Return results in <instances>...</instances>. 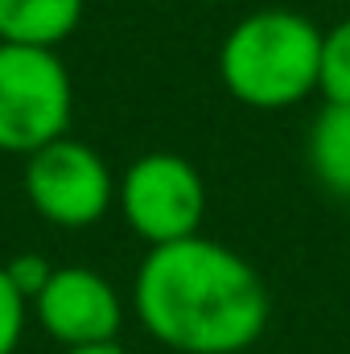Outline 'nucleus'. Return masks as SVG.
Wrapping results in <instances>:
<instances>
[{"instance_id":"obj_4","label":"nucleus","mask_w":350,"mask_h":354,"mask_svg":"<svg viewBox=\"0 0 350 354\" xmlns=\"http://www.w3.org/2000/svg\"><path fill=\"white\" fill-rule=\"evenodd\" d=\"M120 210L124 223L149 243L165 248L198 235L206 214V181L177 153H145L120 177Z\"/></svg>"},{"instance_id":"obj_7","label":"nucleus","mask_w":350,"mask_h":354,"mask_svg":"<svg viewBox=\"0 0 350 354\" xmlns=\"http://www.w3.org/2000/svg\"><path fill=\"white\" fill-rule=\"evenodd\" d=\"M87 0H0V41L58 50L83 21Z\"/></svg>"},{"instance_id":"obj_3","label":"nucleus","mask_w":350,"mask_h":354,"mask_svg":"<svg viewBox=\"0 0 350 354\" xmlns=\"http://www.w3.org/2000/svg\"><path fill=\"white\" fill-rule=\"evenodd\" d=\"M75 83L58 50L0 41V153L29 157L66 136Z\"/></svg>"},{"instance_id":"obj_6","label":"nucleus","mask_w":350,"mask_h":354,"mask_svg":"<svg viewBox=\"0 0 350 354\" xmlns=\"http://www.w3.org/2000/svg\"><path fill=\"white\" fill-rule=\"evenodd\" d=\"M33 313L42 330L54 342H62L66 351L116 342L124 326L120 292L111 288L107 276L91 268H54L50 284L33 297Z\"/></svg>"},{"instance_id":"obj_11","label":"nucleus","mask_w":350,"mask_h":354,"mask_svg":"<svg viewBox=\"0 0 350 354\" xmlns=\"http://www.w3.org/2000/svg\"><path fill=\"white\" fill-rule=\"evenodd\" d=\"M4 272H8V280L17 284V292H21L25 301H33V297L50 284L54 264H50L46 256H37V252H25V256H12V260L4 264Z\"/></svg>"},{"instance_id":"obj_5","label":"nucleus","mask_w":350,"mask_h":354,"mask_svg":"<svg viewBox=\"0 0 350 354\" xmlns=\"http://www.w3.org/2000/svg\"><path fill=\"white\" fill-rule=\"evenodd\" d=\"M21 181L29 206L66 231L95 227L116 202V177L107 161L75 136H58L54 145L29 153Z\"/></svg>"},{"instance_id":"obj_10","label":"nucleus","mask_w":350,"mask_h":354,"mask_svg":"<svg viewBox=\"0 0 350 354\" xmlns=\"http://www.w3.org/2000/svg\"><path fill=\"white\" fill-rule=\"evenodd\" d=\"M25 297L17 292V284L8 280V272L0 264V354H12L21 346V334H25Z\"/></svg>"},{"instance_id":"obj_9","label":"nucleus","mask_w":350,"mask_h":354,"mask_svg":"<svg viewBox=\"0 0 350 354\" xmlns=\"http://www.w3.org/2000/svg\"><path fill=\"white\" fill-rule=\"evenodd\" d=\"M317 91L326 103H350V17L322 29V75Z\"/></svg>"},{"instance_id":"obj_1","label":"nucleus","mask_w":350,"mask_h":354,"mask_svg":"<svg viewBox=\"0 0 350 354\" xmlns=\"http://www.w3.org/2000/svg\"><path fill=\"white\" fill-rule=\"evenodd\" d=\"M132 305L140 326L177 354H239L268 326V288L239 252L190 235L149 248Z\"/></svg>"},{"instance_id":"obj_13","label":"nucleus","mask_w":350,"mask_h":354,"mask_svg":"<svg viewBox=\"0 0 350 354\" xmlns=\"http://www.w3.org/2000/svg\"><path fill=\"white\" fill-rule=\"evenodd\" d=\"M206 4H231V0H206Z\"/></svg>"},{"instance_id":"obj_12","label":"nucleus","mask_w":350,"mask_h":354,"mask_svg":"<svg viewBox=\"0 0 350 354\" xmlns=\"http://www.w3.org/2000/svg\"><path fill=\"white\" fill-rule=\"evenodd\" d=\"M66 354H124L116 342H103V346H79V351H66Z\"/></svg>"},{"instance_id":"obj_2","label":"nucleus","mask_w":350,"mask_h":354,"mask_svg":"<svg viewBox=\"0 0 350 354\" xmlns=\"http://www.w3.org/2000/svg\"><path fill=\"white\" fill-rule=\"evenodd\" d=\"M322 75V29L293 8H260L231 25L219 46V79L256 111L305 103Z\"/></svg>"},{"instance_id":"obj_8","label":"nucleus","mask_w":350,"mask_h":354,"mask_svg":"<svg viewBox=\"0 0 350 354\" xmlns=\"http://www.w3.org/2000/svg\"><path fill=\"white\" fill-rule=\"evenodd\" d=\"M305 161L330 198L350 202V103H326L317 111L305 136Z\"/></svg>"}]
</instances>
